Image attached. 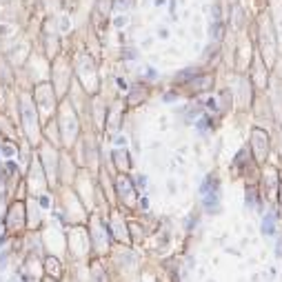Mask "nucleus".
I'll list each match as a JSON object with an SVG mask.
<instances>
[{
  "label": "nucleus",
  "instance_id": "f257e3e1",
  "mask_svg": "<svg viewBox=\"0 0 282 282\" xmlns=\"http://www.w3.org/2000/svg\"><path fill=\"white\" fill-rule=\"evenodd\" d=\"M262 234H267V235L276 234V225H273V215L264 218V222H262Z\"/></svg>",
  "mask_w": 282,
  "mask_h": 282
}]
</instances>
